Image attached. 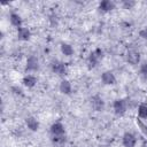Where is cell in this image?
Masks as SVG:
<instances>
[{"mask_svg": "<svg viewBox=\"0 0 147 147\" xmlns=\"http://www.w3.org/2000/svg\"><path fill=\"white\" fill-rule=\"evenodd\" d=\"M102 56H103L102 49L96 48L95 51H93V52L90 54V56H88V67H90V68H94V67L99 63V61L102 59Z\"/></svg>", "mask_w": 147, "mask_h": 147, "instance_id": "6da1fadb", "label": "cell"}, {"mask_svg": "<svg viewBox=\"0 0 147 147\" xmlns=\"http://www.w3.org/2000/svg\"><path fill=\"white\" fill-rule=\"evenodd\" d=\"M126 108H127V103L124 99H118V100H115L114 102V110H115V114L117 115H123L125 114L126 111Z\"/></svg>", "mask_w": 147, "mask_h": 147, "instance_id": "7a4b0ae2", "label": "cell"}, {"mask_svg": "<svg viewBox=\"0 0 147 147\" xmlns=\"http://www.w3.org/2000/svg\"><path fill=\"white\" fill-rule=\"evenodd\" d=\"M52 70H53L54 74H56L59 76H63L67 72L65 64L61 61H53L52 62Z\"/></svg>", "mask_w": 147, "mask_h": 147, "instance_id": "3957f363", "label": "cell"}, {"mask_svg": "<svg viewBox=\"0 0 147 147\" xmlns=\"http://www.w3.org/2000/svg\"><path fill=\"white\" fill-rule=\"evenodd\" d=\"M91 106H92L93 110H95V111H101V110H103V108H105V101L102 100L101 96L94 95V96L91 98Z\"/></svg>", "mask_w": 147, "mask_h": 147, "instance_id": "277c9868", "label": "cell"}, {"mask_svg": "<svg viewBox=\"0 0 147 147\" xmlns=\"http://www.w3.org/2000/svg\"><path fill=\"white\" fill-rule=\"evenodd\" d=\"M126 61L130 64H132V65L138 64L139 61H140V54H139V52H137L134 49L127 51V53H126Z\"/></svg>", "mask_w": 147, "mask_h": 147, "instance_id": "5b68a950", "label": "cell"}, {"mask_svg": "<svg viewBox=\"0 0 147 147\" xmlns=\"http://www.w3.org/2000/svg\"><path fill=\"white\" fill-rule=\"evenodd\" d=\"M136 142H137V139H136V136L133 133H131V132L124 133V136H123V145H124V147H134Z\"/></svg>", "mask_w": 147, "mask_h": 147, "instance_id": "8992f818", "label": "cell"}, {"mask_svg": "<svg viewBox=\"0 0 147 147\" xmlns=\"http://www.w3.org/2000/svg\"><path fill=\"white\" fill-rule=\"evenodd\" d=\"M38 68H39L38 59L36 56H33V55H30L28 57V60H26V67H25V69L28 71H36V70H38Z\"/></svg>", "mask_w": 147, "mask_h": 147, "instance_id": "52a82bcc", "label": "cell"}, {"mask_svg": "<svg viewBox=\"0 0 147 147\" xmlns=\"http://www.w3.org/2000/svg\"><path fill=\"white\" fill-rule=\"evenodd\" d=\"M101 80L106 85H113V84L116 83V78H115V76L111 71H105L101 75Z\"/></svg>", "mask_w": 147, "mask_h": 147, "instance_id": "ba28073f", "label": "cell"}, {"mask_svg": "<svg viewBox=\"0 0 147 147\" xmlns=\"http://www.w3.org/2000/svg\"><path fill=\"white\" fill-rule=\"evenodd\" d=\"M51 133L54 136H64V126L62 125V123L56 122L54 124H52L51 126Z\"/></svg>", "mask_w": 147, "mask_h": 147, "instance_id": "9c48e42d", "label": "cell"}, {"mask_svg": "<svg viewBox=\"0 0 147 147\" xmlns=\"http://www.w3.org/2000/svg\"><path fill=\"white\" fill-rule=\"evenodd\" d=\"M115 8V3L110 0H103L99 3V9L102 11H110Z\"/></svg>", "mask_w": 147, "mask_h": 147, "instance_id": "30bf717a", "label": "cell"}, {"mask_svg": "<svg viewBox=\"0 0 147 147\" xmlns=\"http://www.w3.org/2000/svg\"><path fill=\"white\" fill-rule=\"evenodd\" d=\"M30 36H31V33H30L29 29L23 28V26L17 29V37H18V39H21V40H29Z\"/></svg>", "mask_w": 147, "mask_h": 147, "instance_id": "8fae6325", "label": "cell"}, {"mask_svg": "<svg viewBox=\"0 0 147 147\" xmlns=\"http://www.w3.org/2000/svg\"><path fill=\"white\" fill-rule=\"evenodd\" d=\"M25 123H26V126L31 131H37L38 127H39V122L34 117H26L25 118Z\"/></svg>", "mask_w": 147, "mask_h": 147, "instance_id": "7c38bea8", "label": "cell"}, {"mask_svg": "<svg viewBox=\"0 0 147 147\" xmlns=\"http://www.w3.org/2000/svg\"><path fill=\"white\" fill-rule=\"evenodd\" d=\"M22 83H23V85L26 86V87H33V86L36 85V83H37V78H36L34 76H32V75H26V76L23 78Z\"/></svg>", "mask_w": 147, "mask_h": 147, "instance_id": "4fadbf2b", "label": "cell"}, {"mask_svg": "<svg viewBox=\"0 0 147 147\" xmlns=\"http://www.w3.org/2000/svg\"><path fill=\"white\" fill-rule=\"evenodd\" d=\"M9 21H10V23H11L14 26H17V29L21 28V25H22V18H21V16H20L18 14H16V13H11V14H10Z\"/></svg>", "mask_w": 147, "mask_h": 147, "instance_id": "5bb4252c", "label": "cell"}, {"mask_svg": "<svg viewBox=\"0 0 147 147\" xmlns=\"http://www.w3.org/2000/svg\"><path fill=\"white\" fill-rule=\"evenodd\" d=\"M60 91L63 94H70L71 93V84L69 80H62L60 83Z\"/></svg>", "mask_w": 147, "mask_h": 147, "instance_id": "9a60e30c", "label": "cell"}, {"mask_svg": "<svg viewBox=\"0 0 147 147\" xmlns=\"http://www.w3.org/2000/svg\"><path fill=\"white\" fill-rule=\"evenodd\" d=\"M61 52H62L65 56H71V55L74 54V48L71 47V45L63 42V44H61Z\"/></svg>", "mask_w": 147, "mask_h": 147, "instance_id": "2e32d148", "label": "cell"}, {"mask_svg": "<svg viewBox=\"0 0 147 147\" xmlns=\"http://www.w3.org/2000/svg\"><path fill=\"white\" fill-rule=\"evenodd\" d=\"M138 116L140 118H147V105L140 103L138 107Z\"/></svg>", "mask_w": 147, "mask_h": 147, "instance_id": "e0dca14e", "label": "cell"}, {"mask_svg": "<svg viewBox=\"0 0 147 147\" xmlns=\"http://www.w3.org/2000/svg\"><path fill=\"white\" fill-rule=\"evenodd\" d=\"M140 74H141L142 77H145L147 79V62H144L140 65Z\"/></svg>", "mask_w": 147, "mask_h": 147, "instance_id": "ac0fdd59", "label": "cell"}, {"mask_svg": "<svg viewBox=\"0 0 147 147\" xmlns=\"http://www.w3.org/2000/svg\"><path fill=\"white\" fill-rule=\"evenodd\" d=\"M53 141L56 142V144H62V142L65 141V138H64V136H54Z\"/></svg>", "mask_w": 147, "mask_h": 147, "instance_id": "d6986e66", "label": "cell"}, {"mask_svg": "<svg viewBox=\"0 0 147 147\" xmlns=\"http://www.w3.org/2000/svg\"><path fill=\"white\" fill-rule=\"evenodd\" d=\"M134 1H124L123 2V6H124V8L125 9H131L133 6H134Z\"/></svg>", "mask_w": 147, "mask_h": 147, "instance_id": "ffe728a7", "label": "cell"}, {"mask_svg": "<svg viewBox=\"0 0 147 147\" xmlns=\"http://www.w3.org/2000/svg\"><path fill=\"white\" fill-rule=\"evenodd\" d=\"M140 37H141L142 39L147 40V28H145V29H142V30L140 31Z\"/></svg>", "mask_w": 147, "mask_h": 147, "instance_id": "44dd1931", "label": "cell"}, {"mask_svg": "<svg viewBox=\"0 0 147 147\" xmlns=\"http://www.w3.org/2000/svg\"><path fill=\"white\" fill-rule=\"evenodd\" d=\"M11 90L14 91V93H15V94H20V95L22 94V90H21L20 87H17V86H14Z\"/></svg>", "mask_w": 147, "mask_h": 147, "instance_id": "7402d4cb", "label": "cell"}, {"mask_svg": "<svg viewBox=\"0 0 147 147\" xmlns=\"http://www.w3.org/2000/svg\"><path fill=\"white\" fill-rule=\"evenodd\" d=\"M138 124H139V125H140V127H141V129H142V131H144V132H145V133H146V134H147V126H146V125H145V124H144V123H141V122H140V121H138Z\"/></svg>", "mask_w": 147, "mask_h": 147, "instance_id": "603a6c76", "label": "cell"}]
</instances>
